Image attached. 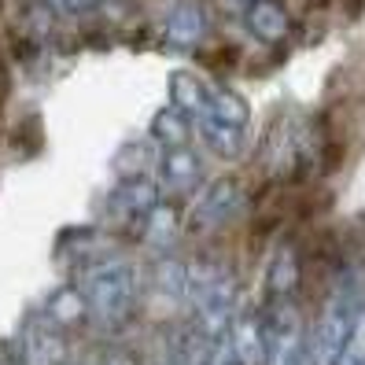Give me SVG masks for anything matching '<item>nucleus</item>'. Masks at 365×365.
Returning <instances> with one entry per match:
<instances>
[{"label": "nucleus", "mask_w": 365, "mask_h": 365, "mask_svg": "<svg viewBox=\"0 0 365 365\" xmlns=\"http://www.w3.org/2000/svg\"><path fill=\"white\" fill-rule=\"evenodd\" d=\"M74 288L85 299L89 325L103 332H122L140 307V269L122 251H103L85 259Z\"/></svg>", "instance_id": "f257e3e1"}, {"label": "nucleus", "mask_w": 365, "mask_h": 365, "mask_svg": "<svg viewBox=\"0 0 365 365\" xmlns=\"http://www.w3.org/2000/svg\"><path fill=\"white\" fill-rule=\"evenodd\" d=\"M188 325L200 336H207L210 343H218L229 336L232 317L240 314V281L236 273L210 259V255H200V259H188Z\"/></svg>", "instance_id": "f03ea898"}, {"label": "nucleus", "mask_w": 365, "mask_h": 365, "mask_svg": "<svg viewBox=\"0 0 365 365\" xmlns=\"http://www.w3.org/2000/svg\"><path fill=\"white\" fill-rule=\"evenodd\" d=\"M365 310V277L361 269H339L329 284L321 310L310 329V365H336L343 347L351 343L354 325Z\"/></svg>", "instance_id": "7ed1b4c3"}, {"label": "nucleus", "mask_w": 365, "mask_h": 365, "mask_svg": "<svg viewBox=\"0 0 365 365\" xmlns=\"http://www.w3.org/2000/svg\"><path fill=\"white\" fill-rule=\"evenodd\" d=\"M262 336H266L262 365H310V329L299 299H266Z\"/></svg>", "instance_id": "20e7f679"}, {"label": "nucleus", "mask_w": 365, "mask_h": 365, "mask_svg": "<svg viewBox=\"0 0 365 365\" xmlns=\"http://www.w3.org/2000/svg\"><path fill=\"white\" fill-rule=\"evenodd\" d=\"M244 203H247V192H244L240 178L222 174V178L207 181L196 192L192 210H188V218H185V229L192 236H214V232H222L229 222L240 218Z\"/></svg>", "instance_id": "39448f33"}, {"label": "nucleus", "mask_w": 365, "mask_h": 365, "mask_svg": "<svg viewBox=\"0 0 365 365\" xmlns=\"http://www.w3.org/2000/svg\"><path fill=\"white\" fill-rule=\"evenodd\" d=\"M163 200V185L155 174H125L107 192V218L122 229H137L152 214V207Z\"/></svg>", "instance_id": "423d86ee"}, {"label": "nucleus", "mask_w": 365, "mask_h": 365, "mask_svg": "<svg viewBox=\"0 0 365 365\" xmlns=\"http://www.w3.org/2000/svg\"><path fill=\"white\" fill-rule=\"evenodd\" d=\"M15 365H71V339L48 317L34 314L15 336Z\"/></svg>", "instance_id": "0eeeda50"}, {"label": "nucleus", "mask_w": 365, "mask_h": 365, "mask_svg": "<svg viewBox=\"0 0 365 365\" xmlns=\"http://www.w3.org/2000/svg\"><path fill=\"white\" fill-rule=\"evenodd\" d=\"M159 185L166 188V196H192L207 185V170H203V155L192 152V148H170L159 159Z\"/></svg>", "instance_id": "6e6552de"}, {"label": "nucleus", "mask_w": 365, "mask_h": 365, "mask_svg": "<svg viewBox=\"0 0 365 365\" xmlns=\"http://www.w3.org/2000/svg\"><path fill=\"white\" fill-rule=\"evenodd\" d=\"M181 232H185V222H181L178 203L170 200V196H163V200L152 207V214L144 218L140 240H144L148 251H152V259H163V255H174V251H178Z\"/></svg>", "instance_id": "1a4fd4ad"}, {"label": "nucleus", "mask_w": 365, "mask_h": 365, "mask_svg": "<svg viewBox=\"0 0 365 365\" xmlns=\"http://www.w3.org/2000/svg\"><path fill=\"white\" fill-rule=\"evenodd\" d=\"M225 343L232 354L240 358V365H262L266 361V336H262V307H240V314L232 317Z\"/></svg>", "instance_id": "9d476101"}, {"label": "nucleus", "mask_w": 365, "mask_h": 365, "mask_svg": "<svg viewBox=\"0 0 365 365\" xmlns=\"http://www.w3.org/2000/svg\"><path fill=\"white\" fill-rule=\"evenodd\" d=\"M152 295L159 303L181 310L188 303V259L181 255H163V259L152 262Z\"/></svg>", "instance_id": "9b49d317"}, {"label": "nucleus", "mask_w": 365, "mask_h": 365, "mask_svg": "<svg viewBox=\"0 0 365 365\" xmlns=\"http://www.w3.org/2000/svg\"><path fill=\"white\" fill-rule=\"evenodd\" d=\"M196 118H210V122L229 125V130L247 133L251 107H247V100L236 89H225V85H207V103H203V111ZM196 118H192V122H196Z\"/></svg>", "instance_id": "f8f14e48"}, {"label": "nucleus", "mask_w": 365, "mask_h": 365, "mask_svg": "<svg viewBox=\"0 0 365 365\" xmlns=\"http://www.w3.org/2000/svg\"><path fill=\"white\" fill-rule=\"evenodd\" d=\"M299 281H303L299 255L292 244H281L269 255V266H266V299H295Z\"/></svg>", "instance_id": "ddd939ff"}, {"label": "nucleus", "mask_w": 365, "mask_h": 365, "mask_svg": "<svg viewBox=\"0 0 365 365\" xmlns=\"http://www.w3.org/2000/svg\"><path fill=\"white\" fill-rule=\"evenodd\" d=\"M37 314H41V317H48L52 325H56V329H63V332L89 325V310H85V299H81V292H78L74 284L56 288V292L48 295V303L41 307Z\"/></svg>", "instance_id": "4468645a"}, {"label": "nucleus", "mask_w": 365, "mask_h": 365, "mask_svg": "<svg viewBox=\"0 0 365 365\" xmlns=\"http://www.w3.org/2000/svg\"><path fill=\"white\" fill-rule=\"evenodd\" d=\"M247 30L266 41V45H277V41H284L292 23H288V11L277 4V0H251L247 4Z\"/></svg>", "instance_id": "2eb2a0df"}, {"label": "nucleus", "mask_w": 365, "mask_h": 365, "mask_svg": "<svg viewBox=\"0 0 365 365\" xmlns=\"http://www.w3.org/2000/svg\"><path fill=\"white\" fill-rule=\"evenodd\" d=\"M152 140L163 148V152H170V148H185L188 144V133H192V118L181 115L174 103H166L163 111L152 118Z\"/></svg>", "instance_id": "dca6fc26"}, {"label": "nucleus", "mask_w": 365, "mask_h": 365, "mask_svg": "<svg viewBox=\"0 0 365 365\" xmlns=\"http://www.w3.org/2000/svg\"><path fill=\"white\" fill-rule=\"evenodd\" d=\"M196 130H200L203 144L210 148V155H218V159H240V155H244L247 133H240V130H229V125H222V122H210V118H196Z\"/></svg>", "instance_id": "f3484780"}, {"label": "nucleus", "mask_w": 365, "mask_h": 365, "mask_svg": "<svg viewBox=\"0 0 365 365\" xmlns=\"http://www.w3.org/2000/svg\"><path fill=\"white\" fill-rule=\"evenodd\" d=\"M210 358H214V343L200 336L192 325H185L170 343V365H210Z\"/></svg>", "instance_id": "a211bd4d"}, {"label": "nucleus", "mask_w": 365, "mask_h": 365, "mask_svg": "<svg viewBox=\"0 0 365 365\" xmlns=\"http://www.w3.org/2000/svg\"><path fill=\"white\" fill-rule=\"evenodd\" d=\"M170 89H174V103L181 115L188 118H196L203 111V103H207V85L200 78H192V74H174V81H170Z\"/></svg>", "instance_id": "6ab92c4d"}, {"label": "nucleus", "mask_w": 365, "mask_h": 365, "mask_svg": "<svg viewBox=\"0 0 365 365\" xmlns=\"http://www.w3.org/2000/svg\"><path fill=\"white\" fill-rule=\"evenodd\" d=\"M166 34H170V41H174V45L192 48V45L203 37V15H200L196 8H178L174 19H170V26H166Z\"/></svg>", "instance_id": "aec40b11"}, {"label": "nucleus", "mask_w": 365, "mask_h": 365, "mask_svg": "<svg viewBox=\"0 0 365 365\" xmlns=\"http://www.w3.org/2000/svg\"><path fill=\"white\" fill-rule=\"evenodd\" d=\"M336 365H365V310H361L358 325H354V336H351L347 347H343Z\"/></svg>", "instance_id": "412c9836"}, {"label": "nucleus", "mask_w": 365, "mask_h": 365, "mask_svg": "<svg viewBox=\"0 0 365 365\" xmlns=\"http://www.w3.org/2000/svg\"><path fill=\"white\" fill-rule=\"evenodd\" d=\"M89 365H137V358L130 351H122V347H107L100 351V358H93Z\"/></svg>", "instance_id": "4be33fe9"}, {"label": "nucleus", "mask_w": 365, "mask_h": 365, "mask_svg": "<svg viewBox=\"0 0 365 365\" xmlns=\"http://www.w3.org/2000/svg\"><path fill=\"white\" fill-rule=\"evenodd\" d=\"M210 365H240V358L232 354V347H229L225 339H218V343H214V358H210Z\"/></svg>", "instance_id": "5701e85b"}, {"label": "nucleus", "mask_w": 365, "mask_h": 365, "mask_svg": "<svg viewBox=\"0 0 365 365\" xmlns=\"http://www.w3.org/2000/svg\"><path fill=\"white\" fill-rule=\"evenodd\" d=\"M0 365H4V358H0Z\"/></svg>", "instance_id": "b1692460"}, {"label": "nucleus", "mask_w": 365, "mask_h": 365, "mask_svg": "<svg viewBox=\"0 0 365 365\" xmlns=\"http://www.w3.org/2000/svg\"><path fill=\"white\" fill-rule=\"evenodd\" d=\"M247 4H251V0H247Z\"/></svg>", "instance_id": "393cba45"}]
</instances>
